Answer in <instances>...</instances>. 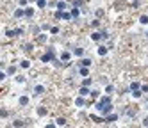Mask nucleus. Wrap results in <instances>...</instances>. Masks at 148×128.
Wrapping results in <instances>:
<instances>
[{"mask_svg": "<svg viewBox=\"0 0 148 128\" xmlns=\"http://www.w3.org/2000/svg\"><path fill=\"white\" fill-rule=\"evenodd\" d=\"M54 59H55V55H54V48H50L45 55H41V60H43V62H50V60H54Z\"/></svg>", "mask_w": 148, "mask_h": 128, "instance_id": "obj_1", "label": "nucleus"}, {"mask_svg": "<svg viewBox=\"0 0 148 128\" xmlns=\"http://www.w3.org/2000/svg\"><path fill=\"white\" fill-rule=\"evenodd\" d=\"M104 119H105V123H114V121H118V114H111V112H109Z\"/></svg>", "mask_w": 148, "mask_h": 128, "instance_id": "obj_2", "label": "nucleus"}, {"mask_svg": "<svg viewBox=\"0 0 148 128\" xmlns=\"http://www.w3.org/2000/svg\"><path fill=\"white\" fill-rule=\"evenodd\" d=\"M71 55H73V53H70V52H62V53H61V60H62V62H68V60L71 59Z\"/></svg>", "mask_w": 148, "mask_h": 128, "instance_id": "obj_3", "label": "nucleus"}, {"mask_svg": "<svg viewBox=\"0 0 148 128\" xmlns=\"http://www.w3.org/2000/svg\"><path fill=\"white\" fill-rule=\"evenodd\" d=\"M23 16H25V9L23 7H18L14 11V18H23Z\"/></svg>", "mask_w": 148, "mask_h": 128, "instance_id": "obj_4", "label": "nucleus"}, {"mask_svg": "<svg viewBox=\"0 0 148 128\" xmlns=\"http://www.w3.org/2000/svg\"><path fill=\"white\" fill-rule=\"evenodd\" d=\"M36 112H38V116H39V118H43V116H47V114H48V108H47V107H38Z\"/></svg>", "mask_w": 148, "mask_h": 128, "instance_id": "obj_5", "label": "nucleus"}, {"mask_svg": "<svg viewBox=\"0 0 148 128\" xmlns=\"http://www.w3.org/2000/svg\"><path fill=\"white\" fill-rule=\"evenodd\" d=\"M79 75H80V77H88V75H89L88 66H80V68H79Z\"/></svg>", "mask_w": 148, "mask_h": 128, "instance_id": "obj_6", "label": "nucleus"}, {"mask_svg": "<svg viewBox=\"0 0 148 128\" xmlns=\"http://www.w3.org/2000/svg\"><path fill=\"white\" fill-rule=\"evenodd\" d=\"M34 93H36V94H43V93H45V86H41V84L34 86Z\"/></svg>", "mask_w": 148, "mask_h": 128, "instance_id": "obj_7", "label": "nucleus"}, {"mask_svg": "<svg viewBox=\"0 0 148 128\" xmlns=\"http://www.w3.org/2000/svg\"><path fill=\"white\" fill-rule=\"evenodd\" d=\"M89 93H91V91H89V87H88V86H82V87L79 89V94H82V96H88Z\"/></svg>", "mask_w": 148, "mask_h": 128, "instance_id": "obj_8", "label": "nucleus"}, {"mask_svg": "<svg viewBox=\"0 0 148 128\" xmlns=\"http://www.w3.org/2000/svg\"><path fill=\"white\" fill-rule=\"evenodd\" d=\"M91 64H93V62H91V59H80L79 60V66H91Z\"/></svg>", "mask_w": 148, "mask_h": 128, "instance_id": "obj_9", "label": "nucleus"}, {"mask_svg": "<svg viewBox=\"0 0 148 128\" xmlns=\"http://www.w3.org/2000/svg\"><path fill=\"white\" fill-rule=\"evenodd\" d=\"M57 9H59V11H66V9H68V4L61 0V2H57Z\"/></svg>", "mask_w": 148, "mask_h": 128, "instance_id": "obj_10", "label": "nucleus"}, {"mask_svg": "<svg viewBox=\"0 0 148 128\" xmlns=\"http://www.w3.org/2000/svg\"><path fill=\"white\" fill-rule=\"evenodd\" d=\"M75 105H77V107H84V105H86V101H84V98H82V94L75 100Z\"/></svg>", "mask_w": 148, "mask_h": 128, "instance_id": "obj_11", "label": "nucleus"}, {"mask_svg": "<svg viewBox=\"0 0 148 128\" xmlns=\"http://www.w3.org/2000/svg\"><path fill=\"white\" fill-rule=\"evenodd\" d=\"M91 39L93 41H100L102 39V32H93V34H91Z\"/></svg>", "mask_w": 148, "mask_h": 128, "instance_id": "obj_12", "label": "nucleus"}, {"mask_svg": "<svg viewBox=\"0 0 148 128\" xmlns=\"http://www.w3.org/2000/svg\"><path fill=\"white\" fill-rule=\"evenodd\" d=\"M71 53H73L75 57H82V55H84V50H82V48H75Z\"/></svg>", "mask_w": 148, "mask_h": 128, "instance_id": "obj_13", "label": "nucleus"}, {"mask_svg": "<svg viewBox=\"0 0 148 128\" xmlns=\"http://www.w3.org/2000/svg\"><path fill=\"white\" fill-rule=\"evenodd\" d=\"M55 125H57V126H66V119L64 118H57L55 119Z\"/></svg>", "mask_w": 148, "mask_h": 128, "instance_id": "obj_14", "label": "nucleus"}, {"mask_svg": "<svg viewBox=\"0 0 148 128\" xmlns=\"http://www.w3.org/2000/svg\"><path fill=\"white\" fill-rule=\"evenodd\" d=\"M62 20H66V21L73 20V16H71V13H66V11H62Z\"/></svg>", "mask_w": 148, "mask_h": 128, "instance_id": "obj_15", "label": "nucleus"}, {"mask_svg": "<svg viewBox=\"0 0 148 128\" xmlns=\"http://www.w3.org/2000/svg\"><path fill=\"white\" fill-rule=\"evenodd\" d=\"M32 14H34V7H27L25 9V16L27 18H32Z\"/></svg>", "mask_w": 148, "mask_h": 128, "instance_id": "obj_16", "label": "nucleus"}, {"mask_svg": "<svg viewBox=\"0 0 148 128\" xmlns=\"http://www.w3.org/2000/svg\"><path fill=\"white\" fill-rule=\"evenodd\" d=\"M36 43H39V45H45V43H47V36H45V34H39V38H38V41H36Z\"/></svg>", "mask_w": 148, "mask_h": 128, "instance_id": "obj_17", "label": "nucleus"}, {"mask_svg": "<svg viewBox=\"0 0 148 128\" xmlns=\"http://www.w3.org/2000/svg\"><path fill=\"white\" fill-rule=\"evenodd\" d=\"M14 80H16L18 84H23V82L27 80V77H23V75H16V77H14Z\"/></svg>", "mask_w": 148, "mask_h": 128, "instance_id": "obj_18", "label": "nucleus"}, {"mask_svg": "<svg viewBox=\"0 0 148 128\" xmlns=\"http://www.w3.org/2000/svg\"><path fill=\"white\" fill-rule=\"evenodd\" d=\"M98 55H102V57L107 55V46H100L98 48Z\"/></svg>", "mask_w": 148, "mask_h": 128, "instance_id": "obj_19", "label": "nucleus"}, {"mask_svg": "<svg viewBox=\"0 0 148 128\" xmlns=\"http://www.w3.org/2000/svg\"><path fill=\"white\" fill-rule=\"evenodd\" d=\"M20 66H21L23 69H29V68H30V62L25 59V60H21V62H20Z\"/></svg>", "mask_w": 148, "mask_h": 128, "instance_id": "obj_20", "label": "nucleus"}, {"mask_svg": "<svg viewBox=\"0 0 148 128\" xmlns=\"http://www.w3.org/2000/svg\"><path fill=\"white\" fill-rule=\"evenodd\" d=\"M136 89H141V84L139 82H132L130 84V91H136Z\"/></svg>", "mask_w": 148, "mask_h": 128, "instance_id": "obj_21", "label": "nucleus"}, {"mask_svg": "<svg viewBox=\"0 0 148 128\" xmlns=\"http://www.w3.org/2000/svg\"><path fill=\"white\" fill-rule=\"evenodd\" d=\"M98 101H102V103H104V105H107V103H111V98H109L107 94H105V96H102V98H100Z\"/></svg>", "mask_w": 148, "mask_h": 128, "instance_id": "obj_22", "label": "nucleus"}, {"mask_svg": "<svg viewBox=\"0 0 148 128\" xmlns=\"http://www.w3.org/2000/svg\"><path fill=\"white\" fill-rule=\"evenodd\" d=\"M89 94H91V98H93V100H96V98L100 96V91H96V89H93V91H91Z\"/></svg>", "mask_w": 148, "mask_h": 128, "instance_id": "obj_23", "label": "nucleus"}, {"mask_svg": "<svg viewBox=\"0 0 148 128\" xmlns=\"http://www.w3.org/2000/svg\"><path fill=\"white\" fill-rule=\"evenodd\" d=\"M141 94H143V91H139V89H136V91H132V96L138 100V98H141Z\"/></svg>", "mask_w": 148, "mask_h": 128, "instance_id": "obj_24", "label": "nucleus"}, {"mask_svg": "<svg viewBox=\"0 0 148 128\" xmlns=\"http://www.w3.org/2000/svg\"><path fill=\"white\" fill-rule=\"evenodd\" d=\"M91 121H95V123H105V119L98 118V116H91Z\"/></svg>", "mask_w": 148, "mask_h": 128, "instance_id": "obj_25", "label": "nucleus"}, {"mask_svg": "<svg viewBox=\"0 0 148 128\" xmlns=\"http://www.w3.org/2000/svg\"><path fill=\"white\" fill-rule=\"evenodd\" d=\"M32 48H34V45H32V43H27V45H23V50H25V52H32Z\"/></svg>", "mask_w": 148, "mask_h": 128, "instance_id": "obj_26", "label": "nucleus"}, {"mask_svg": "<svg viewBox=\"0 0 148 128\" xmlns=\"http://www.w3.org/2000/svg\"><path fill=\"white\" fill-rule=\"evenodd\" d=\"M139 23H143V25H148V16H146V14H143V16L139 18Z\"/></svg>", "mask_w": 148, "mask_h": 128, "instance_id": "obj_27", "label": "nucleus"}, {"mask_svg": "<svg viewBox=\"0 0 148 128\" xmlns=\"http://www.w3.org/2000/svg\"><path fill=\"white\" fill-rule=\"evenodd\" d=\"M36 5L38 7H47V0H36Z\"/></svg>", "mask_w": 148, "mask_h": 128, "instance_id": "obj_28", "label": "nucleus"}, {"mask_svg": "<svg viewBox=\"0 0 148 128\" xmlns=\"http://www.w3.org/2000/svg\"><path fill=\"white\" fill-rule=\"evenodd\" d=\"M16 73V66H9L7 68V75H14Z\"/></svg>", "mask_w": 148, "mask_h": 128, "instance_id": "obj_29", "label": "nucleus"}, {"mask_svg": "<svg viewBox=\"0 0 148 128\" xmlns=\"http://www.w3.org/2000/svg\"><path fill=\"white\" fill-rule=\"evenodd\" d=\"M29 103V98L27 96H20V105H27Z\"/></svg>", "mask_w": 148, "mask_h": 128, "instance_id": "obj_30", "label": "nucleus"}, {"mask_svg": "<svg viewBox=\"0 0 148 128\" xmlns=\"http://www.w3.org/2000/svg\"><path fill=\"white\" fill-rule=\"evenodd\" d=\"M71 16H73V18H79V7H73V9H71Z\"/></svg>", "mask_w": 148, "mask_h": 128, "instance_id": "obj_31", "label": "nucleus"}, {"mask_svg": "<svg viewBox=\"0 0 148 128\" xmlns=\"http://www.w3.org/2000/svg\"><path fill=\"white\" fill-rule=\"evenodd\" d=\"M25 123L21 121V119H16V121H13V126H23Z\"/></svg>", "mask_w": 148, "mask_h": 128, "instance_id": "obj_32", "label": "nucleus"}, {"mask_svg": "<svg viewBox=\"0 0 148 128\" xmlns=\"http://www.w3.org/2000/svg\"><path fill=\"white\" fill-rule=\"evenodd\" d=\"M7 116H9V112L5 108H0V118H7Z\"/></svg>", "mask_w": 148, "mask_h": 128, "instance_id": "obj_33", "label": "nucleus"}, {"mask_svg": "<svg viewBox=\"0 0 148 128\" xmlns=\"http://www.w3.org/2000/svg\"><path fill=\"white\" fill-rule=\"evenodd\" d=\"M23 32H25V30L18 27V29H14V36H23Z\"/></svg>", "mask_w": 148, "mask_h": 128, "instance_id": "obj_34", "label": "nucleus"}, {"mask_svg": "<svg viewBox=\"0 0 148 128\" xmlns=\"http://www.w3.org/2000/svg\"><path fill=\"white\" fill-rule=\"evenodd\" d=\"M127 114L128 116H136V114H138V108H136V110H134V108H127Z\"/></svg>", "mask_w": 148, "mask_h": 128, "instance_id": "obj_35", "label": "nucleus"}, {"mask_svg": "<svg viewBox=\"0 0 148 128\" xmlns=\"http://www.w3.org/2000/svg\"><path fill=\"white\" fill-rule=\"evenodd\" d=\"M91 82H93L91 78H84V80H82V86H88V87H89V86H91Z\"/></svg>", "mask_w": 148, "mask_h": 128, "instance_id": "obj_36", "label": "nucleus"}, {"mask_svg": "<svg viewBox=\"0 0 148 128\" xmlns=\"http://www.w3.org/2000/svg\"><path fill=\"white\" fill-rule=\"evenodd\" d=\"M112 91H114V86H107V87H105V93H107V94H111Z\"/></svg>", "mask_w": 148, "mask_h": 128, "instance_id": "obj_37", "label": "nucleus"}, {"mask_svg": "<svg viewBox=\"0 0 148 128\" xmlns=\"http://www.w3.org/2000/svg\"><path fill=\"white\" fill-rule=\"evenodd\" d=\"M5 36L7 38H14V30H5Z\"/></svg>", "mask_w": 148, "mask_h": 128, "instance_id": "obj_38", "label": "nucleus"}, {"mask_svg": "<svg viewBox=\"0 0 148 128\" xmlns=\"http://www.w3.org/2000/svg\"><path fill=\"white\" fill-rule=\"evenodd\" d=\"M55 18H57V20H62V11L57 9V13H55Z\"/></svg>", "mask_w": 148, "mask_h": 128, "instance_id": "obj_39", "label": "nucleus"}, {"mask_svg": "<svg viewBox=\"0 0 148 128\" xmlns=\"http://www.w3.org/2000/svg\"><path fill=\"white\" fill-rule=\"evenodd\" d=\"M50 32H52V34H59V27H52Z\"/></svg>", "mask_w": 148, "mask_h": 128, "instance_id": "obj_40", "label": "nucleus"}, {"mask_svg": "<svg viewBox=\"0 0 148 128\" xmlns=\"http://www.w3.org/2000/svg\"><path fill=\"white\" fill-rule=\"evenodd\" d=\"M27 2H29V0H20L18 4H20V7H25V5H27Z\"/></svg>", "mask_w": 148, "mask_h": 128, "instance_id": "obj_41", "label": "nucleus"}, {"mask_svg": "<svg viewBox=\"0 0 148 128\" xmlns=\"http://www.w3.org/2000/svg\"><path fill=\"white\" fill-rule=\"evenodd\" d=\"M91 25H93V27L96 29V27H98V25H100V21H98V20H93V21H91Z\"/></svg>", "mask_w": 148, "mask_h": 128, "instance_id": "obj_42", "label": "nucleus"}, {"mask_svg": "<svg viewBox=\"0 0 148 128\" xmlns=\"http://www.w3.org/2000/svg\"><path fill=\"white\" fill-rule=\"evenodd\" d=\"M5 77H7V73H4V71H0V82H2V80L5 78Z\"/></svg>", "mask_w": 148, "mask_h": 128, "instance_id": "obj_43", "label": "nucleus"}, {"mask_svg": "<svg viewBox=\"0 0 148 128\" xmlns=\"http://www.w3.org/2000/svg\"><path fill=\"white\" fill-rule=\"evenodd\" d=\"M102 39H107V30H102Z\"/></svg>", "mask_w": 148, "mask_h": 128, "instance_id": "obj_44", "label": "nucleus"}, {"mask_svg": "<svg viewBox=\"0 0 148 128\" xmlns=\"http://www.w3.org/2000/svg\"><path fill=\"white\" fill-rule=\"evenodd\" d=\"M73 4H75V5H77V7H79V5H82V4H84V2H82V0H75V2H73Z\"/></svg>", "mask_w": 148, "mask_h": 128, "instance_id": "obj_45", "label": "nucleus"}, {"mask_svg": "<svg viewBox=\"0 0 148 128\" xmlns=\"http://www.w3.org/2000/svg\"><path fill=\"white\" fill-rule=\"evenodd\" d=\"M141 91L143 93H148V86H141Z\"/></svg>", "mask_w": 148, "mask_h": 128, "instance_id": "obj_46", "label": "nucleus"}, {"mask_svg": "<svg viewBox=\"0 0 148 128\" xmlns=\"http://www.w3.org/2000/svg\"><path fill=\"white\" fill-rule=\"evenodd\" d=\"M143 126H148V118H145V121H143Z\"/></svg>", "mask_w": 148, "mask_h": 128, "instance_id": "obj_47", "label": "nucleus"}, {"mask_svg": "<svg viewBox=\"0 0 148 128\" xmlns=\"http://www.w3.org/2000/svg\"><path fill=\"white\" fill-rule=\"evenodd\" d=\"M29 2H34V0H29Z\"/></svg>", "mask_w": 148, "mask_h": 128, "instance_id": "obj_48", "label": "nucleus"}, {"mask_svg": "<svg viewBox=\"0 0 148 128\" xmlns=\"http://www.w3.org/2000/svg\"><path fill=\"white\" fill-rule=\"evenodd\" d=\"M146 36H148V32H146Z\"/></svg>", "mask_w": 148, "mask_h": 128, "instance_id": "obj_49", "label": "nucleus"}, {"mask_svg": "<svg viewBox=\"0 0 148 128\" xmlns=\"http://www.w3.org/2000/svg\"><path fill=\"white\" fill-rule=\"evenodd\" d=\"M132 2H134V0H132Z\"/></svg>", "mask_w": 148, "mask_h": 128, "instance_id": "obj_50", "label": "nucleus"}]
</instances>
